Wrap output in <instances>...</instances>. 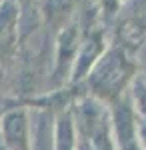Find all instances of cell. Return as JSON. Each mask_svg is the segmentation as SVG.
Instances as JSON below:
<instances>
[{"instance_id":"obj_1","label":"cell","mask_w":146,"mask_h":150,"mask_svg":"<svg viewBox=\"0 0 146 150\" xmlns=\"http://www.w3.org/2000/svg\"><path fill=\"white\" fill-rule=\"evenodd\" d=\"M124 78V62H122V56L118 52H112L108 54L106 60L102 62L96 74H94V84L98 86H106V88H112L116 86L118 82Z\"/></svg>"}]
</instances>
